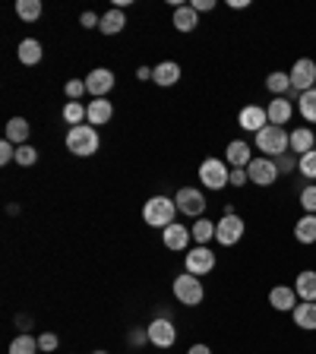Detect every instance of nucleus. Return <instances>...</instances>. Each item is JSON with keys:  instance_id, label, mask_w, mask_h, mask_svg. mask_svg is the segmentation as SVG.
<instances>
[{"instance_id": "nucleus-1", "label": "nucleus", "mask_w": 316, "mask_h": 354, "mask_svg": "<svg viewBox=\"0 0 316 354\" xmlns=\"http://www.w3.org/2000/svg\"><path fill=\"white\" fill-rule=\"evenodd\" d=\"M98 146H102V136H98V130L92 124H80L66 130V152L89 158V155L98 152Z\"/></svg>"}, {"instance_id": "nucleus-2", "label": "nucleus", "mask_w": 316, "mask_h": 354, "mask_svg": "<svg viewBox=\"0 0 316 354\" xmlns=\"http://www.w3.org/2000/svg\"><path fill=\"white\" fill-rule=\"evenodd\" d=\"M174 215H177V203L171 196H152L142 206V221H146L149 228H162V231L171 228Z\"/></svg>"}, {"instance_id": "nucleus-3", "label": "nucleus", "mask_w": 316, "mask_h": 354, "mask_svg": "<svg viewBox=\"0 0 316 354\" xmlns=\"http://www.w3.org/2000/svg\"><path fill=\"white\" fill-rule=\"evenodd\" d=\"M257 149L266 155V158H279V155L291 152V133L285 130V127H263V130L257 133Z\"/></svg>"}, {"instance_id": "nucleus-4", "label": "nucleus", "mask_w": 316, "mask_h": 354, "mask_svg": "<svg viewBox=\"0 0 316 354\" xmlns=\"http://www.w3.org/2000/svg\"><path fill=\"white\" fill-rule=\"evenodd\" d=\"M199 184L206 187V190H225L231 184V168L225 158H203L199 165Z\"/></svg>"}, {"instance_id": "nucleus-5", "label": "nucleus", "mask_w": 316, "mask_h": 354, "mask_svg": "<svg viewBox=\"0 0 316 354\" xmlns=\"http://www.w3.org/2000/svg\"><path fill=\"white\" fill-rule=\"evenodd\" d=\"M171 291H174L177 304H184V307H199V304H203V297H206V288H203V281H199L196 275H190V272L177 275L174 285H171Z\"/></svg>"}, {"instance_id": "nucleus-6", "label": "nucleus", "mask_w": 316, "mask_h": 354, "mask_svg": "<svg viewBox=\"0 0 316 354\" xmlns=\"http://www.w3.org/2000/svg\"><path fill=\"white\" fill-rule=\"evenodd\" d=\"M243 234H247V221H243L241 215H221V218L215 221V241H219L221 247L241 243Z\"/></svg>"}, {"instance_id": "nucleus-7", "label": "nucleus", "mask_w": 316, "mask_h": 354, "mask_svg": "<svg viewBox=\"0 0 316 354\" xmlns=\"http://www.w3.org/2000/svg\"><path fill=\"white\" fill-rule=\"evenodd\" d=\"M174 203H177V212L190 215L193 221L203 218V212H206V196H203V190H196V187H180V190L174 193Z\"/></svg>"}, {"instance_id": "nucleus-8", "label": "nucleus", "mask_w": 316, "mask_h": 354, "mask_svg": "<svg viewBox=\"0 0 316 354\" xmlns=\"http://www.w3.org/2000/svg\"><path fill=\"white\" fill-rule=\"evenodd\" d=\"M247 177H250V184H257V187H272L281 174H279V168H275V158L257 155V158L247 165Z\"/></svg>"}, {"instance_id": "nucleus-9", "label": "nucleus", "mask_w": 316, "mask_h": 354, "mask_svg": "<svg viewBox=\"0 0 316 354\" xmlns=\"http://www.w3.org/2000/svg\"><path fill=\"white\" fill-rule=\"evenodd\" d=\"M288 76H291V88H295L297 95H304V92L316 88V64L310 57L295 60V66L288 70Z\"/></svg>"}, {"instance_id": "nucleus-10", "label": "nucleus", "mask_w": 316, "mask_h": 354, "mask_svg": "<svg viewBox=\"0 0 316 354\" xmlns=\"http://www.w3.org/2000/svg\"><path fill=\"white\" fill-rule=\"evenodd\" d=\"M184 269L190 275H206V272H212L215 269V253L209 250V247H193V250H187V257H184Z\"/></svg>"}, {"instance_id": "nucleus-11", "label": "nucleus", "mask_w": 316, "mask_h": 354, "mask_svg": "<svg viewBox=\"0 0 316 354\" xmlns=\"http://www.w3.org/2000/svg\"><path fill=\"white\" fill-rule=\"evenodd\" d=\"M146 329H149V345H155V348H174V342H177L174 319L155 317L152 323L146 326Z\"/></svg>"}, {"instance_id": "nucleus-12", "label": "nucleus", "mask_w": 316, "mask_h": 354, "mask_svg": "<svg viewBox=\"0 0 316 354\" xmlns=\"http://www.w3.org/2000/svg\"><path fill=\"white\" fill-rule=\"evenodd\" d=\"M114 73H111L108 66H95L92 73L86 76V88H89V95L92 98H108V92L114 88Z\"/></svg>"}, {"instance_id": "nucleus-13", "label": "nucleus", "mask_w": 316, "mask_h": 354, "mask_svg": "<svg viewBox=\"0 0 316 354\" xmlns=\"http://www.w3.org/2000/svg\"><path fill=\"white\" fill-rule=\"evenodd\" d=\"M237 124H241V130H247V133H253V136H257L263 127H269L266 108H259V104H247V108L237 114Z\"/></svg>"}, {"instance_id": "nucleus-14", "label": "nucleus", "mask_w": 316, "mask_h": 354, "mask_svg": "<svg viewBox=\"0 0 316 354\" xmlns=\"http://www.w3.org/2000/svg\"><path fill=\"white\" fill-rule=\"evenodd\" d=\"M269 304H272V310H279V313H291V310L297 307L295 285H275L272 291H269Z\"/></svg>"}, {"instance_id": "nucleus-15", "label": "nucleus", "mask_w": 316, "mask_h": 354, "mask_svg": "<svg viewBox=\"0 0 316 354\" xmlns=\"http://www.w3.org/2000/svg\"><path fill=\"white\" fill-rule=\"evenodd\" d=\"M266 118H269V124L285 127L288 120L295 118V102L291 98H272V102L266 104Z\"/></svg>"}, {"instance_id": "nucleus-16", "label": "nucleus", "mask_w": 316, "mask_h": 354, "mask_svg": "<svg viewBox=\"0 0 316 354\" xmlns=\"http://www.w3.org/2000/svg\"><path fill=\"white\" fill-rule=\"evenodd\" d=\"M152 82L162 88H171L180 82V64H174V60H162L158 66H152Z\"/></svg>"}, {"instance_id": "nucleus-17", "label": "nucleus", "mask_w": 316, "mask_h": 354, "mask_svg": "<svg viewBox=\"0 0 316 354\" xmlns=\"http://www.w3.org/2000/svg\"><path fill=\"white\" fill-rule=\"evenodd\" d=\"M250 152L253 149L247 140H234V142H228V149H225V162H228L231 168H247V165L253 162Z\"/></svg>"}, {"instance_id": "nucleus-18", "label": "nucleus", "mask_w": 316, "mask_h": 354, "mask_svg": "<svg viewBox=\"0 0 316 354\" xmlns=\"http://www.w3.org/2000/svg\"><path fill=\"white\" fill-rule=\"evenodd\" d=\"M162 241H165V247L168 250H187L190 247V241H193V234H190V228L187 225H171V228H165L162 231Z\"/></svg>"}, {"instance_id": "nucleus-19", "label": "nucleus", "mask_w": 316, "mask_h": 354, "mask_svg": "<svg viewBox=\"0 0 316 354\" xmlns=\"http://www.w3.org/2000/svg\"><path fill=\"white\" fill-rule=\"evenodd\" d=\"M313 149H316V133L310 127H295L291 130V152L301 158V155L313 152Z\"/></svg>"}, {"instance_id": "nucleus-20", "label": "nucleus", "mask_w": 316, "mask_h": 354, "mask_svg": "<svg viewBox=\"0 0 316 354\" xmlns=\"http://www.w3.org/2000/svg\"><path fill=\"white\" fill-rule=\"evenodd\" d=\"M16 57H19V64H26V66L41 64V57H44L41 41H38V38H22L19 48H16Z\"/></svg>"}, {"instance_id": "nucleus-21", "label": "nucleus", "mask_w": 316, "mask_h": 354, "mask_svg": "<svg viewBox=\"0 0 316 354\" xmlns=\"http://www.w3.org/2000/svg\"><path fill=\"white\" fill-rule=\"evenodd\" d=\"M291 319H295L297 329H304V332H316V304L301 301L295 310H291Z\"/></svg>"}, {"instance_id": "nucleus-22", "label": "nucleus", "mask_w": 316, "mask_h": 354, "mask_svg": "<svg viewBox=\"0 0 316 354\" xmlns=\"http://www.w3.org/2000/svg\"><path fill=\"white\" fill-rule=\"evenodd\" d=\"M29 133H32V127L26 118H10L7 130H3V140H10L13 146H26V142H29Z\"/></svg>"}, {"instance_id": "nucleus-23", "label": "nucleus", "mask_w": 316, "mask_h": 354, "mask_svg": "<svg viewBox=\"0 0 316 354\" xmlns=\"http://www.w3.org/2000/svg\"><path fill=\"white\" fill-rule=\"evenodd\" d=\"M111 118H114V104H111L108 98H95V102H89V118H86V124L102 127V124H108Z\"/></svg>"}, {"instance_id": "nucleus-24", "label": "nucleus", "mask_w": 316, "mask_h": 354, "mask_svg": "<svg viewBox=\"0 0 316 354\" xmlns=\"http://www.w3.org/2000/svg\"><path fill=\"white\" fill-rule=\"evenodd\" d=\"M266 88L272 92V98H288L295 88H291V76L285 70H272V73L266 76Z\"/></svg>"}, {"instance_id": "nucleus-25", "label": "nucleus", "mask_w": 316, "mask_h": 354, "mask_svg": "<svg viewBox=\"0 0 316 354\" xmlns=\"http://www.w3.org/2000/svg\"><path fill=\"white\" fill-rule=\"evenodd\" d=\"M295 291H297V301L316 304V272H313V269H304V272H297Z\"/></svg>"}, {"instance_id": "nucleus-26", "label": "nucleus", "mask_w": 316, "mask_h": 354, "mask_svg": "<svg viewBox=\"0 0 316 354\" xmlns=\"http://www.w3.org/2000/svg\"><path fill=\"white\" fill-rule=\"evenodd\" d=\"M174 29L177 32H196V26H199V13L190 7V3H180V7L174 10Z\"/></svg>"}, {"instance_id": "nucleus-27", "label": "nucleus", "mask_w": 316, "mask_h": 354, "mask_svg": "<svg viewBox=\"0 0 316 354\" xmlns=\"http://www.w3.org/2000/svg\"><path fill=\"white\" fill-rule=\"evenodd\" d=\"M124 26H127L124 10L114 7V10H108V13H102V26H98V32H102V35H120Z\"/></svg>"}, {"instance_id": "nucleus-28", "label": "nucleus", "mask_w": 316, "mask_h": 354, "mask_svg": "<svg viewBox=\"0 0 316 354\" xmlns=\"http://www.w3.org/2000/svg\"><path fill=\"white\" fill-rule=\"evenodd\" d=\"M295 241L304 243V247L316 243V215H304V218H297V225H295Z\"/></svg>"}, {"instance_id": "nucleus-29", "label": "nucleus", "mask_w": 316, "mask_h": 354, "mask_svg": "<svg viewBox=\"0 0 316 354\" xmlns=\"http://www.w3.org/2000/svg\"><path fill=\"white\" fill-rule=\"evenodd\" d=\"M190 234H193V241H196L199 247H206L209 241H215V221H209L206 215H203V218H196L190 225Z\"/></svg>"}, {"instance_id": "nucleus-30", "label": "nucleus", "mask_w": 316, "mask_h": 354, "mask_svg": "<svg viewBox=\"0 0 316 354\" xmlns=\"http://www.w3.org/2000/svg\"><path fill=\"white\" fill-rule=\"evenodd\" d=\"M60 118H64L70 127L86 124V118H89V104H82V102H66V104H64V111H60Z\"/></svg>"}, {"instance_id": "nucleus-31", "label": "nucleus", "mask_w": 316, "mask_h": 354, "mask_svg": "<svg viewBox=\"0 0 316 354\" xmlns=\"http://www.w3.org/2000/svg\"><path fill=\"white\" fill-rule=\"evenodd\" d=\"M38 335H29V332H19L13 342H10V354H38Z\"/></svg>"}, {"instance_id": "nucleus-32", "label": "nucleus", "mask_w": 316, "mask_h": 354, "mask_svg": "<svg viewBox=\"0 0 316 354\" xmlns=\"http://www.w3.org/2000/svg\"><path fill=\"white\" fill-rule=\"evenodd\" d=\"M297 114H301L307 124H316V88L297 95Z\"/></svg>"}, {"instance_id": "nucleus-33", "label": "nucleus", "mask_w": 316, "mask_h": 354, "mask_svg": "<svg viewBox=\"0 0 316 354\" xmlns=\"http://www.w3.org/2000/svg\"><path fill=\"white\" fill-rule=\"evenodd\" d=\"M16 16L22 22H38L41 19V0H16Z\"/></svg>"}, {"instance_id": "nucleus-34", "label": "nucleus", "mask_w": 316, "mask_h": 354, "mask_svg": "<svg viewBox=\"0 0 316 354\" xmlns=\"http://www.w3.org/2000/svg\"><path fill=\"white\" fill-rule=\"evenodd\" d=\"M35 162H38V149L32 146V142H26V146H16V165H19V168H32Z\"/></svg>"}, {"instance_id": "nucleus-35", "label": "nucleus", "mask_w": 316, "mask_h": 354, "mask_svg": "<svg viewBox=\"0 0 316 354\" xmlns=\"http://www.w3.org/2000/svg\"><path fill=\"white\" fill-rule=\"evenodd\" d=\"M297 171H301V177H307L310 184H316V149H313V152H307V155H301Z\"/></svg>"}, {"instance_id": "nucleus-36", "label": "nucleus", "mask_w": 316, "mask_h": 354, "mask_svg": "<svg viewBox=\"0 0 316 354\" xmlns=\"http://www.w3.org/2000/svg\"><path fill=\"white\" fill-rule=\"evenodd\" d=\"M297 162H301V158H297L295 152H285V155H279V158H275V168H279V174H295Z\"/></svg>"}, {"instance_id": "nucleus-37", "label": "nucleus", "mask_w": 316, "mask_h": 354, "mask_svg": "<svg viewBox=\"0 0 316 354\" xmlns=\"http://www.w3.org/2000/svg\"><path fill=\"white\" fill-rule=\"evenodd\" d=\"M297 199H301L304 212H307V215H316V184H307V187H304Z\"/></svg>"}, {"instance_id": "nucleus-38", "label": "nucleus", "mask_w": 316, "mask_h": 354, "mask_svg": "<svg viewBox=\"0 0 316 354\" xmlns=\"http://www.w3.org/2000/svg\"><path fill=\"white\" fill-rule=\"evenodd\" d=\"M86 92H89V88H86V80H70V82L64 86V95L70 98V102H80Z\"/></svg>"}, {"instance_id": "nucleus-39", "label": "nucleus", "mask_w": 316, "mask_h": 354, "mask_svg": "<svg viewBox=\"0 0 316 354\" xmlns=\"http://www.w3.org/2000/svg\"><path fill=\"white\" fill-rule=\"evenodd\" d=\"M127 342H130L133 348H142L149 342V329H140V326H136V329H130V332H127Z\"/></svg>"}, {"instance_id": "nucleus-40", "label": "nucleus", "mask_w": 316, "mask_h": 354, "mask_svg": "<svg viewBox=\"0 0 316 354\" xmlns=\"http://www.w3.org/2000/svg\"><path fill=\"white\" fill-rule=\"evenodd\" d=\"M10 162H16V146L10 140H3L0 142V165H10Z\"/></svg>"}, {"instance_id": "nucleus-41", "label": "nucleus", "mask_w": 316, "mask_h": 354, "mask_svg": "<svg viewBox=\"0 0 316 354\" xmlns=\"http://www.w3.org/2000/svg\"><path fill=\"white\" fill-rule=\"evenodd\" d=\"M80 26L82 29H98V26H102V16L92 13V10H86V13L80 16Z\"/></svg>"}, {"instance_id": "nucleus-42", "label": "nucleus", "mask_w": 316, "mask_h": 354, "mask_svg": "<svg viewBox=\"0 0 316 354\" xmlns=\"http://www.w3.org/2000/svg\"><path fill=\"white\" fill-rule=\"evenodd\" d=\"M57 335H54V332H41V335H38V348H41V351H54V348H57Z\"/></svg>"}, {"instance_id": "nucleus-43", "label": "nucleus", "mask_w": 316, "mask_h": 354, "mask_svg": "<svg viewBox=\"0 0 316 354\" xmlns=\"http://www.w3.org/2000/svg\"><path fill=\"white\" fill-rule=\"evenodd\" d=\"M247 168H231V187H247Z\"/></svg>"}, {"instance_id": "nucleus-44", "label": "nucleus", "mask_w": 316, "mask_h": 354, "mask_svg": "<svg viewBox=\"0 0 316 354\" xmlns=\"http://www.w3.org/2000/svg\"><path fill=\"white\" fill-rule=\"evenodd\" d=\"M196 13H209V10H215V0H193L190 3Z\"/></svg>"}, {"instance_id": "nucleus-45", "label": "nucleus", "mask_w": 316, "mask_h": 354, "mask_svg": "<svg viewBox=\"0 0 316 354\" xmlns=\"http://www.w3.org/2000/svg\"><path fill=\"white\" fill-rule=\"evenodd\" d=\"M136 80H152V66H140V70H136Z\"/></svg>"}, {"instance_id": "nucleus-46", "label": "nucleus", "mask_w": 316, "mask_h": 354, "mask_svg": "<svg viewBox=\"0 0 316 354\" xmlns=\"http://www.w3.org/2000/svg\"><path fill=\"white\" fill-rule=\"evenodd\" d=\"M187 354H212V348L209 345H190V351Z\"/></svg>"}, {"instance_id": "nucleus-47", "label": "nucleus", "mask_w": 316, "mask_h": 354, "mask_svg": "<svg viewBox=\"0 0 316 354\" xmlns=\"http://www.w3.org/2000/svg\"><path fill=\"white\" fill-rule=\"evenodd\" d=\"M243 7H250V0H231V10H243Z\"/></svg>"}, {"instance_id": "nucleus-48", "label": "nucleus", "mask_w": 316, "mask_h": 354, "mask_svg": "<svg viewBox=\"0 0 316 354\" xmlns=\"http://www.w3.org/2000/svg\"><path fill=\"white\" fill-rule=\"evenodd\" d=\"M95 354H108V351H95Z\"/></svg>"}]
</instances>
